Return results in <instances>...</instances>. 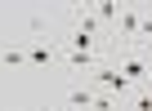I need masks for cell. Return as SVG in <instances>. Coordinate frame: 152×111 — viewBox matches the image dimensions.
I'll list each match as a JSON object with an SVG mask.
<instances>
[{"label": "cell", "instance_id": "2", "mask_svg": "<svg viewBox=\"0 0 152 111\" xmlns=\"http://www.w3.org/2000/svg\"><path fill=\"white\" fill-rule=\"evenodd\" d=\"M116 31H121V36H143V18H139V9H121Z\"/></svg>", "mask_w": 152, "mask_h": 111}, {"label": "cell", "instance_id": "6", "mask_svg": "<svg viewBox=\"0 0 152 111\" xmlns=\"http://www.w3.org/2000/svg\"><path fill=\"white\" fill-rule=\"evenodd\" d=\"M67 62L72 67H94V49H67Z\"/></svg>", "mask_w": 152, "mask_h": 111}, {"label": "cell", "instance_id": "9", "mask_svg": "<svg viewBox=\"0 0 152 111\" xmlns=\"http://www.w3.org/2000/svg\"><path fill=\"white\" fill-rule=\"evenodd\" d=\"M0 58H5L9 67H23V62H27V49H5V53H0Z\"/></svg>", "mask_w": 152, "mask_h": 111}, {"label": "cell", "instance_id": "1", "mask_svg": "<svg viewBox=\"0 0 152 111\" xmlns=\"http://www.w3.org/2000/svg\"><path fill=\"white\" fill-rule=\"evenodd\" d=\"M99 80H103V89H107V93H130V76H125L121 67H116V71H112V67H107V71H99Z\"/></svg>", "mask_w": 152, "mask_h": 111}, {"label": "cell", "instance_id": "5", "mask_svg": "<svg viewBox=\"0 0 152 111\" xmlns=\"http://www.w3.org/2000/svg\"><path fill=\"white\" fill-rule=\"evenodd\" d=\"M94 102H99L94 89H72V98H67V107H90V111H94Z\"/></svg>", "mask_w": 152, "mask_h": 111}, {"label": "cell", "instance_id": "14", "mask_svg": "<svg viewBox=\"0 0 152 111\" xmlns=\"http://www.w3.org/2000/svg\"><path fill=\"white\" fill-rule=\"evenodd\" d=\"M94 111H103V107H94Z\"/></svg>", "mask_w": 152, "mask_h": 111}, {"label": "cell", "instance_id": "11", "mask_svg": "<svg viewBox=\"0 0 152 111\" xmlns=\"http://www.w3.org/2000/svg\"><path fill=\"white\" fill-rule=\"evenodd\" d=\"M134 107H139V111H152V98H139Z\"/></svg>", "mask_w": 152, "mask_h": 111}, {"label": "cell", "instance_id": "10", "mask_svg": "<svg viewBox=\"0 0 152 111\" xmlns=\"http://www.w3.org/2000/svg\"><path fill=\"white\" fill-rule=\"evenodd\" d=\"M27 31H31V36H45V18L31 14V18H27Z\"/></svg>", "mask_w": 152, "mask_h": 111}, {"label": "cell", "instance_id": "8", "mask_svg": "<svg viewBox=\"0 0 152 111\" xmlns=\"http://www.w3.org/2000/svg\"><path fill=\"white\" fill-rule=\"evenodd\" d=\"M121 71L134 80V76H148V62H143V58H125V62H121Z\"/></svg>", "mask_w": 152, "mask_h": 111}, {"label": "cell", "instance_id": "13", "mask_svg": "<svg viewBox=\"0 0 152 111\" xmlns=\"http://www.w3.org/2000/svg\"><path fill=\"white\" fill-rule=\"evenodd\" d=\"M49 111H67V107H49Z\"/></svg>", "mask_w": 152, "mask_h": 111}, {"label": "cell", "instance_id": "3", "mask_svg": "<svg viewBox=\"0 0 152 111\" xmlns=\"http://www.w3.org/2000/svg\"><path fill=\"white\" fill-rule=\"evenodd\" d=\"M99 27H103V22L94 18V9H81V14H76V31H81V36H90V40H94V36H99Z\"/></svg>", "mask_w": 152, "mask_h": 111}, {"label": "cell", "instance_id": "4", "mask_svg": "<svg viewBox=\"0 0 152 111\" xmlns=\"http://www.w3.org/2000/svg\"><path fill=\"white\" fill-rule=\"evenodd\" d=\"M27 62H36V67H45V62H54V40L45 45V40H36L31 49H27Z\"/></svg>", "mask_w": 152, "mask_h": 111}, {"label": "cell", "instance_id": "7", "mask_svg": "<svg viewBox=\"0 0 152 111\" xmlns=\"http://www.w3.org/2000/svg\"><path fill=\"white\" fill-rule=\"evenodd\" d=\"M94 18L99 22H116V5H112V0H99V5H94Z\"/></svg>", "mask_w": 152, "mask_h": 111}, {"label": "cell", "instance_id": "12", "mask_svg": "<svg viewBox=\"0 0 152 111\" xmlns=\"http://www.w3.org/2000/svg\"><path fill=\"white\" fill-rule=\"evenodd\" d=\"M148 80H152V58H148Z\"/></svg>", "mask_w": 152, "mask_h": 111}]
</instances>
